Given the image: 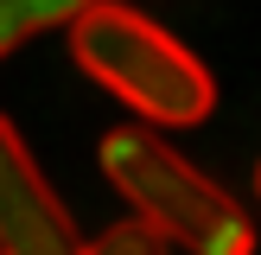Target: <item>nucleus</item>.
<instances>
[{
	"mask_svg": "<svg viewBox=\"0 0 261 255\" xmlns=\"http://www.w3.org/2000/svg\"><path fill=\"white\" fill-rule=\"evenodd\" d=\"M70 58L89 83H102L121 109H134L153 134L198 128L217 109V76L204 70V58L185 38H172L160 19L121 7V0H96L76 13Z\"/></svg>",
	"mask_w": 261,
	"mask_h": 255,
	"instance_id": "nucleus-1",
	"label": "nucleus"
},
{
	"mask_svg": "<svg viewBox=\"0 0 261 255\" xmlns=\"http://www.w3.org/2000/svg\"><path fill=\"white\" fill-rule=\"evenodd\" d=\"M102 178L127 198L134 223L178 242L185 255H255V223L204 166H191L153 128H109L102 134Z\"/></svg>",
	"mask_w": 261,
	"mask_h": 255,
	"instance_id": "nucleus-2",
	"label": "nucleus"
},
{
	"mask_svg": "<svg viewBox=\"0 0 261 255\" xmlns=\"http://www.w3.org/2000/svg\"><path fill=\"white\" fill-rule=\"evenodd\" d=\"M76 223L51 191L45 166L0 115V255H76Z\"/></svg>",
	"mask_w": 261,
	"mask_h": 255,
	"instance_id": "nucleus-3",
	"label": "nucleus"
},
{
	"mask_svg": "<svg viewBox=\"0 0 261 255\" xmlns=\"http://www.w3.org/2000/svg\"><path fill=\"white\" fill-rule=\"evenodd\" d=\"M76 0H0V58L25 45V38L51 32V26H76Z\"/></svg>",
	"mask_w": 261,
	"mask_h": 255,
	"instance_id": "nucleus-4",
	"label": "nucleus"
},
{
	"mask_svg": "<svg viewBox=\"0 0 261 255\" xmlns=\"http://www.w3.org/2000/svg\"><path fill=\"white\" fill-rule=\"evenodd\" d=\"M166 249H172L166 236H153L147 223H134V217H121V223H109V230H102L96 242H83L76 255H166Z\"/></svg>",
	"mask_w": 261,
	"mask_h": 255,
	"instance_id": "nucleus-5",
	"label": "nucleus"
},
{
	"mask_svg": "<svg viewBox=\"0 0 261 255\" xmlns=\"http://www.w3.org/2000/svg\"><path fill=\"white\" fill-rule=\"evenodd\" d=\"M255 198H261V160H255Z\"/></svg>",
	"mask_w": 261,
	"mask_h": 255,
	"instance_id": "nucleus-6",
	"label": "nucleus"
}]
</instances>
